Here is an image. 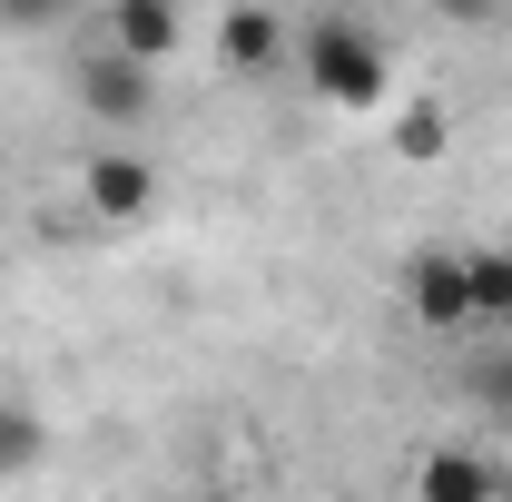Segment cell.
Wrapping results in <instances>:
<instances>
[{
	"mask_svg": "<svg viewBox=\"0 0 512 502\" xmlns=\"http://www.w3.org/2000/svg\"><path fill=\"white\" fill-rule=\"evenodd\" d=\"M296 79H306L316 99H335V109H375L394 60H384V40L355 10H316V20L296 30Z\"/></svg>",
	"mask_w": 512,
	"mask_h": 502,
	"instance_id": "6da1fadb",
	"label": "cell"
},
{
	"mask_svg": "<svg viewBox=\"0 0 512 502\" xmlns=\"http://www.w3.org/2000/svg\"><path fill=\"white\" fill-rule=\"evenodd\" d=\"M404 315L424 335H473V286H463V247H414L404 256Z\"/></svg>",
	"mask_w": 512,
	"mask_h": 502,
	"instance_id": "7a4b0ae2",
	"label": "cell"
},
{
	"mask_svg": "<svg viewBox=\"0 0 512 502\" xmlns=\"http://www.w3.org/2000/svg\"><path fill=\"white\" fill-rule=\"evenodd\" d=\"M99 50H119L128 69L158 79V69L188 50V10H178V0H119V10L99 20Z\"/></svg>",
	"mask_w": 512,
	"mask_h": 502,
	"instance_id": "3957f363",
	"label": "cell"
},
{
	"mask_svg": "<svg viewBox=\"0 0 512 502\" xmlns=\"http://www.w3.org/2000/svg\"><path fill=\"white\" fill-rule=\"evenodd\" d=\"M79 197H89L99 227H138V217L158 207V168H148L138 148H99V158L79 168Z\"/></svg>",
	"mask_w": 512,
	"mask_h": 502,
	"instance_id": "277c9868",
	"label": "cell"
},
{
	"mask_svg": "<svg viewBox=\"0 0 512 502\" xmlns=\"http://www.w3.org/2000/svg\"><path fill=\"white\" fill-rule=\"evenodd\" d=\"M79 109H89L99 128H138L148 109H158V79L128 69L119 50H89V60H79Z\"/></svg>",
	"mask_w": 512,
	"mask_h": 502,
	"instance_id": "5b68a950",
	"label": "cell"
},
{
	"mask_svg": "<svg viewBox=\"0 0 512 502\" xmlns=\"http://www.w3.org/2000/svg\"><path fill=\"white\" fill-rule=\"evenodd\" d=\"M414 502H503V463L473 443H434L414 463Z\"/></svg>",
	"mask_w": 512,
	"mask_h": 502,
	"instance_id": "8992f818",
	"label": "cell"
},
{
	"mask_svg": "<svg viewBox=\"0 0 512 502\" xmlns=\"http://www.w3.org/2000/svg\"><path fill=\"white\" fill-rule=\"evenodd\" d=\"M286 50H296V40H286V20H276V10H247V0H237V10L217 20V60L237 69V79H276Z\"/></svg>",
	"mask_w": 512,
	"mask_h": 502,
	"instance_id": "52a82bcc",
	"label": "cell"
},
{
	"mask_svg": "<svg viewBox=\"0 0 512 502\" xmlns=\"http://www.w3.org/2000/svg\"><path fill=\"white\" fill-rule=\"evenodd\" d=\"M463 286H473V335L512 345V247H463Z\"/></svg>",
	"mask_w": 512,
	"mask_h": 502,
	"instance_id": "ba28073f",
	"label": "cell"
},
{
	"mask_svg": "<svg viewBox=\"0 0 512 502\" xmlns=\"http://www.w3.org/2000/svg\"><path fill=\"white\" fill-rule=\"evenodd\" d=\"M50 463V414L30 394H0V483H30Z\"/></svg>",
	"mask_w": 512,
	"mask_h": 502,
	"instance_id": "9c48e42d",
	"label": "cell"
},
{
	"mask_svg": "<svg viewBox=\"0 0 512 502\" xmlns=\"http://www.w3.org/2000/svg\"><path fill=\"white\" fill-rule=\"evenodd\" d=\"M394 148H404V158L424 168V158H444V148H453V119H444V109H434V99H414V109L394 119Z\"/></svg>",
	"mask_w": 512,
	"mask_h": 502,
	"instance_id": "30bf717a",
	"label": "cell"
},
{
	"mask_svg": "<svg viewBox=\"0 0 512 502\" xmlns=\"http://www.w3.org/2000/svg\"><path fill=\"white\" fill-rule=\"evenodd\" d=\"M463 384H473L483 414H512V345H483V355L463 365Z\"/></svg>",
	"mask_w": 512,
	"mask_h": 502,
	"instance_id": "8fae6325",
	"label": "cell"
}]
</instances>
